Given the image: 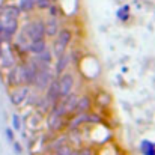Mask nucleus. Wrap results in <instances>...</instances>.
Wrapping results in <instances>:
<instances>
[{
	"label": "nucleus",
	"mask_w": 155,
	"mask_h": 155,
	"mask_svg": "<svg viewBox=\"0 0 155 155\" xmlns=\"http://www.w3.org/2000/svg\"><path fill=\"white\" fill-rule=\"evenodd\" d=\"M23 33L26 35V38H27L29 41H32V39H39V38H45V23L41 21V20L32 21V23H29V24L24 27Z\"/></svg>",
	"instance_id": "nucleus-1"
},
{
	"label": "nucleus",
	"mask_w": 155,
	"mask_h": 155,
	"mask_svg": "<svg viewBox=\"0 0 155 155\" xmlns=\"http://www.w3.org/2000/svg\"><path fill=\"white\" fill-rule=\"evenodd\" d=\"M72 41V32L69 29H62L59 30L57 33V38H56V47H54V53L57 56H60L63 51H66V47L71 44Z\"/></svg>",
	"instance_id": "nucleus-2"
},
{
	"label": "nucleus",
	"mask_w": 155,
	"mask_h": 155,
	"mask_svg": "<svg viewBox=\"0 0 155 155\" xmlns=\"http://www.w3.org/2000/svg\"><path fill=\"white\" fill-rule=\"evenodd\" d=\"M59 91H60V98H65L68 97L69 94H72V89H74V75L69 74V72H63L59 75Z\"/></svg>",
	"instance_id": "nucleus-3"
},
{
	"label": "nucleus",
	"mask_w": 155,
	"mask_h": 155,
	"mask_svg": "<svg viewBox=\"0 0 155 155\" xmlns=\"http://www.w3.org/2000/svg\"><path fill=\"white\" fill-rule=\"evenodd\" d=\"M47 124H48V128H50V131L51 133H59L63 127H65V120H63V117L54 110V108H50V114H48V120H47Z\"/></svg>",
	"instance_id": "nucleus-4"
},
{
	"label": "nucleus",
	"mask_w": 155,
	"mask_h": 155,
	"mask_svg": "<svg viewBox=\"0 0 155 155\" xmlns=\"http://www.w3.org/2000/svg\"><path fill=\"white\" fill-rule=\"evenodd\" d=\"M51 74L48 72V68H41L39 71H38V75H36V78H35V87H36V91H44L48 84H50V81H51V77H50Z\"/></svg>",
	"instance_id": "nucleus-5"
},
{
	"label": "nucleus",
	"mask_w": 155,
	"mask_h": 155,
	"mask_svg": "<svg viewBox=\"0 0 155 155\" xmlns=\"http://www.w3.org/2000/svg\"><path fill=\"white\" fill-rule=\"evenodd\" d=\"M24 68V83L26 84H33L35 83V78L38 75V71H39V66L36 62H29L26 65H23Z\"/></svg>",
	"instance_id": "nucleus-6"
},
{
	"label": "nucleus",
	"mask_w": 155,
	"mask_h": 155,
	"mask_svg": "<svg viewBox=\"0 0 155 155\" xmlns=\"http://www.w3.org/2000/svg\"><path fill=\"white\" fill-rule=\"evenodd\" d=\"M69 63H71V53L63 51L60 56H57V62H56V66H54V72H56V75L63 74V72L68 69Z\"/></svg>",
	"instance_id": "nucleus-7"
},
{
	"label": "nucleus",
	"mask_w": 155,
	"mask_h": 155,
	"mask_svg": "<svg viewBox=\"0 0 155 155\" xmlns=\"http://www.w3.org/2000/svg\"><path fill=\"white\" fill-rule=\"evenodd\" d=\"M47 100L50 101L51 107L54 104H57L60 101V91H59V81L57 80H51L50 84L47 86Z\"/></svg>",
	"instance_id": "nucleus-8"
},
{
	"label": "nucleus",
	"mask_w": 155,
	"mask_h": 155,
	"mask_svg": "<svg viewBox=\"0 0 155 155\" xmlns=\"http://www.w3.org/2000/svg\"><path fill=\"white\" fill-rule=\"evenodd\" d=\"M45 48H47V41H45V38L32 39V41H29V45H27V53L38 56V54H41V53L44 51Z\"/></svg>",
	"instance_id": "nucleus-9"
},
{
	"label": "nucleus",
	"mask_w": 155,
	"mask_h": 155,
	"mask_svg": "<svg viewBox=\"0 0 155 155\" xmlns=\"http://www.w3.org/2000/svg\"><path fill=\"white\" fill-rule=\"evenodd\" d=\"M59 29H60L59 18H57V17H51V18L45 23V36L54 38V36L59 33Z\"/></svg>",
	"instance_id": "nucleus-10"
},
{
	"label": "nucleus",
	"mask_w": 155,
	"mask_h": 155,
	"mask_svg": "<svg viewBox=\"0 0 155 155\" xmlns=\"http://www.w3.org/2000/svg\"><path fill=\"white\" fill-rule=\"evenodd\" d=\"M27 97H29V87L27 86H21V87H18V89L14 91L11 100H12V103L15 104V105H20L23 101H26Z\"/></svg>",
	"instance_id": "nucleus-11"
},
{
	"label": "nucleus",
	"mask_w": 155,
	"mask_h": 155,
	"mask_svg": "<svg viewBox=\"0 0 155 155\" xmlns=\"http://www.w3.org/2000/svg\"><path fill=\"white\" fill-rule=\"evenodd\" d=\"M91 107H92V98L87 97V95H84V97L78 98L74 113H87L91 110Z\"/></svg>",
	"instance_id": "nucleus-12"
},
{
	"label": "nucleus",
	"mask_w": 155,
	"mask_h": 155,
	"mask_svg": "<svg viewBox=\"0 0 155 155\" xmlns=\"http://www.w3.org/2000/svg\"><path fill=\"white\" fill-rule=\"evenodd\" d=\"M62 101H63V107H65L66 114H68V113H74L75 105H77V101H78V97H77L75 94H69L68 97L62 98Z\"/></svg>",
	"instance_id": "nucleus-13"
},
{
	"label": "nucleus",
	"mask_w": 155,
	"mask_h": 155,
	"mask_svg": "<svg viewBox=\"0 0 155 155\" xmlns=\"http://www.w3.org/2000/svg\"><path fill=\"white\" fill-rule=\"evenodd\" d=\"M53 60V53L45 48L41 54H38V62L41 63V68H50V63Z\"/></svg>",
	"instance_id": "nucleus-14"
},
{
	"label": "nucleus",
	"mask_w": 155,
	"mask_h": 155,
	"mask_svg": "<svg viewBox=\"0 0 155 155\" xmlns=\"http://www.w3.org/2000/svg\"><path fill=\"white\" fill-rule=\"evenodd\" d=\"M66 142H68V136H59L57 139H53L51 142H50L48 149H50V151H56L57 148H60V146L65 145Z\"/></svg>",
	"instance_id": "nucleus-15"
},
{
	"label": "nucleus",
	"mask_w": 155,
	"mask_h": 155,
	"mask_svg": "<svg viewBox=\"0 0 155 155\" xmlns=\"http://www.w3.org/2000/svg\"><path fill=\"white\" fill-rule=\"evenodd\" d=\"M35 8H36L35 6V0H20V3H18V9L21 12H30Z\"/></svg>",
	"instance_id": "nucleus-16"
},
{
	"label": "nucleus",
	"mask_w": 155,
	"mask_h": 155,
	"mask_svg": "<svg viewBox=\"0 0 155 155\" xmlns=\"http://www.w3.org/2000/svg\"><path fill=\"white\" fill-rule=\"evenodd\" d=\"M140 151L145 155H155V143L148 142V140H143L142 142V146H140Z\"/></svg>",
	"instance_id": "nucleus-17"
},
{
	"label": "nucleus",
	"mask_w": 155,
	"mask_h": 155,
	"mask_svg": "<svg viewBox=\"0 0 155 155\" xmlns=\"http://www.w3.org/2000/svg\"><path fill=\"white\" fill-rule=\"evenodd\" d=\"M20 12H21V11L18 9V6H8V8H5L3 17H5V18H17V20H18Z\"/></svg>",
	"instance_id": "nucleus-18"
},
{
	"label": "nucleus",
	"mask_w": 155,
	"mask_h": 155,
	"mask_svg": "<svg viewBox=\"0 0 155 155\" xmlns=\"http://www.w3.org/2000/svg\"><path fill=\"white\" fill-rule=\"evenodd\" d=\"M97 101H98V104H100L101 107H108V105L111 104V97H110V94H107V92H101V94L98 95Z\"/></svg>",
	"instance_id": "nucleus-19"
},
{
	"label": "nucleus",
	"mask_w": 155,
	"mask_h": 155,
	"mask_svg": "<svg viewBox=\"0 0 155 155\" xmlns=\"http://www.w3.org/2000/svg\"><path fill=\"white\" fill-rule=\"evenodd\" d=\"M116 15H117V18H119L120 21H127L128 17H130V5H125V6H122L120 9H117Z\"/></svg>",
	"instance_id": "nucleus-20"
},
{
	"label": "nucleus",
	"mask_w": 155,
	"mask_h": 155,
	"mask_svg": "<svg viewBox=\"0 0 155 155\" xmlns=\"http://www.w3.org/2000/svg\"><path fill=\"white\" fill-rule=\"evenodd\" d=\"M72 151H74L72 146L68 145V143H65V145H62L60 148H57V149L54 151V155H69Z\"/></svg>",
	"instance_id": "nucleus-21"
},
{
	"label": "nucleus",
	"mask_w": 155,
	"mask_h": 155,
	"mask_svg": "<svg viewBox=\"0 0 155 155\" xmlns=\"http://www.w3.org/2000/svg\"><path fill=\"white\" fill-rule=\"evenodd\" d=\"M51 3H53L51 0H35V6H36L38 9H41V11L48 9Z\"/></svg>",
	"instance_id": "nucleus-22"
},
{
	"label": "nucleus",
	"mask_w": 155,
	"mask_h": 155,
	"mask_svg": "<svg viewBox=\"0 0 155 155\" xmlns=\"http://www.w3.org/2000/svg\"><path fill=\"white\" fill-rule=\"evenodd\" d=\"M12 127H14V130H20L21 128V119H20L18 114L12 116Z\"/></svg>",
	"instance_id": "nucleus-23"
},
{
	"label": "nucleus",
	"mask_w": 155,
	"mask_h": 155,
	"mask_svg": "<svg viewBox=\"0 0 155 155\" xmlns=\"http://www.w3.org/2000/svg\"><path fill=\"white\" fill-rule=\"evenodd\" d=\"M78 155H94V152L91 148H81L78 149Z\"/></svg>",
	"instance_id": "nucleus-24"
},
{
	"label": "nucleus",
	"mask_w": 155,
	"mask_h": 155,
	"mask_svg": "<svg viewBox=\"0 0 155 155\" xmlns=\"http://www.w3.org/2000/svg\"><path fill=\"white\" fill-rule=\"evenodd\" d=\"M6 137H8L11 142H14V133H12V130H11V128H8V130H6Z\"/></svg>",
	"instance_id": "nucleus-25"
},
{
	"label": "nucleus",
	"mask_w": 155,
	"mask_h": 155,
	"mask_svg": "<svg viewBox=\"0 0 155 155\" xmlns=\"http://www.w3.org/2000/svg\"><path fill=\"white\" fill-rule=\"evenodd\" d=\"M14 148H15V152H17V154L21 152V146H20L18 143H14Z\"/></svg>",
	"instance_id": "nucleus-26"
},
{
	"label": "nucleus",
	"mask_w": 155,
	"mask_h": 155,
	"mask_svg": "<svg viewBox=\"0 0 155 155\" xmlns=\"http://www.w3.org/2000/svg\"><path fill=\"white\" fill-rule=\"evenodd\" d=\"M69 155H78V151H72V152H71Z\"/></svg>",
	"instance_id": "nucleus-27"
},
{
	"label": "nucleus",
	"mask_w": 155,
	"mask_h": 155,
	"mask_svg": "<svg viewBox=\"0 0 155 155\" xmlns=\"http://www.w3.org/2000/svg\"><path fill=\"white\" fill-rule=\"evenodd\" d=\"M0 54H2V47H0Z\"/></svg>",
	"instance_id": "nucleus-28"
},
{
	"label": "nucleus",
	"mask_w": 155,
	"mask_h": 155,
	"mask_svg": "<svg viewBox=\"0 0 155 155\" xmlns=\"http://www.w3.org/2000/svg\"><path fill=\"white\" fill-rule=\"evenodd\" d=\"M51 2H57V0H51Z\"/></svg>",
	"instance_id": "nucleus-29"
}]
</instances>
